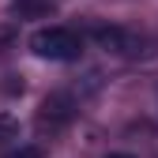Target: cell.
Returning <instances> with one entry per match:
<instances>
[{"label":"cell","instance_id":"1","mask_svg":"<svg viewBox=\"0 0 158 158\" xmlns=\"http://www.w3.org/2000/svg\"><path fill=\"white\" fill-rule=\"evenodd\" d=\"M30 49L45 60H75L83 53V38L68 27H42L30 38Z\"/></svg>","mask_w":158,"mask_h":158},{"label":"cell","instance_id":"2","mask_svg":"<svg viewBox=\"0 0 158 158\" xmlns=\"http://www.w3.org/2000/svg\"><path fill=\"white\" fill-rule=\"evenodd\" d=\"M90 38L98 42V49H106V53H113V56H139L143 53V34H135V30H128V27H117V23H98L94 30H90Z\"/></svg>","mask_w":158,"mask_h":158},{"label":"cell","instance_id":"3","mask_svg":"<svg viewBox=\"0 0 158 158\" xmlns=\"http://www.w3.org/2000/svg\"><path fill=\"white\" fill-rule=\"evenodd\" d=\"M72 117H75V98L64 94V90H53L42 102V109H38V128L60 132L64 124H72Z\"/></svg>","mask_w":158,"mask_h":158},{"label":"cell","instance_id":"4","mask_svg":"<svg viewBox=\"0 0 158 158\" xmlns=\"http://www.w3.org/2000/svg\"><path fill=\"white\" fill-rule=\"evenodd\" d=\"M15 11L23 19H38V15H49L53 11V0H11Z\"/></svg>","mask_w":158,"mask_h":158},{"label":"cell","instance_id":"5","mask_svg":"<svg viewBox=\"0 0 158 158\" xmlns=\"http://www.w3.org/2000/svg\"><path fill=\"white\" fill-rule=\"evenodd\" d=\"M4 158H42V147H38V143H23V147L8 151Z\"/></svg>","mask_w":158,"mask_h":158},{"label":"cell","instance_id":"6","mask_svg":"<svg viewBox=\"0 0 158 158\" xmlns=\"http://www.w3.org/2000/svg\"><path fill=\"white\" fill-rule=\"evenodd\" d=\"M106 158H132V154H121V151H113V154H106Z\"/></svg>","mask_w":158,"mask_h":158}]
</instances>
